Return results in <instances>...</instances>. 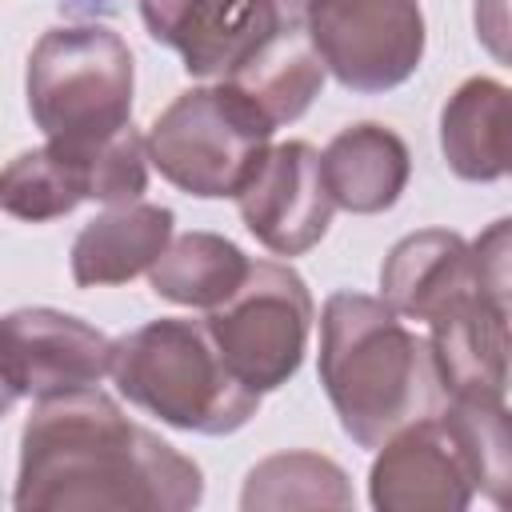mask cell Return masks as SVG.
I'll return each instance as SVG.
<instances>
[{
	"label": "cell",
	"instance_id": "obj_21",
	"mask_svg": "<svg viewBox=\"0 0 512 512\" xmlns=\"http://www.w3.org/2000/svg\"><path fill=\"white\" fill-rule=\"evenodd\" d=\"M76 152L80 172H84V192L88 200L112 208V204H132L148 188V144L144 136L124 124L112 136L88 140V144H64Z\"/></svg>",
	"mask_w": 512,
	"mask_h": 512
},
{
	"label": "cell",
	"instance_id": "obj_5",
	"mask_svg": "<svg viewBox=\"0 0 512 512\" xmlns=\"http://www.w3.org/2000/svg\"><path fill=\"white\" fill-rule=\"evenodd\" d=\"M272 124L232 88H188L180 92L148 132V164L188 196L220 200L236 196L256 160L268 152Z\"/></svg>",
	"mask_w": 512,
	"mask_h": 512
},
{
	"label": "cell",
	"instance_id": "obj_3",
	"mask_svg": "<svg viewBox=\"0 0 512 512\" xmlns=\"http://www.w3.org/2000/svg\"><path fill=\"white\" fill-rule=\"evenodd\" d=\"M108 372L128 404L180 432L228 436L260 408V392L236 380L204 320L160 316L112 340Z\"/></svg>",
	"mask_w": 512,
	"mask_h": 512
},
{
	"label": "cell",
	"instance_id": "obj_9",
	"mask_svg": "<svg viewBox=\"0 0 512 512\" xmlns=\"http://www.w3.org/2000/svg\"><path fill=\"white\" fill-rule=\"evenodd\" d=\"M112 368V340L88 320L56 308L0 316V372L16 396H60L96 388Z\"/></svg>",
	"mask_w": 512,
	"mask_h": 512
},
{
	"label": "cell",
	"instance_id": "obj_24",
	"mask_svg": "<svg viewBox=\"0 0 512 512\" xmlns=\"http://www.w3.org/2000/svg\"><path fill=\"white\" fill-rule=\"evenodd\" d=\"M16 400H20V396L12 392V384H8V380H4V372H0V420L12 412V404H16Z\"/></svg>",
	"mask_w": 512,
	"mask_h": 512
},
{
	"label": "cell",
	"instance_id": "obj_11",
	"mask_svg": "<svg viewBox=\"0 0 512 512\" xmlns=\"http://www.w3.org/2000/svg\"><path fill=\"white\" fill-rule=\"evenodd\" d=\"M144 28L156 44L172 48L188 76H232L280 24L276 0H140Z\"/></svg>",
	"mask_w": 512,
	"mask_h": 512
},
{
	"label": "cell",
	"instance_id": "obj_18",
	"mask_svg": "<svg viewBox=\"0 0 512 512\" xmlns=\"http://www.w3.org/2000/svg\"><path fill=\"white\" fill-rule=\"evenodd\" d=\"M248 264L252 260L228 236L184 232L164 244V252L148 268V280L160 300H172L184 308H216L224 296L236 292Z\"/></svg>",
	"mask_w": 512,
	"mask_h": 512
},
{
	"label": "cell",
	"instance_id": "obj_20",
	"mask_svg": "<svg viewBox=\"0 0 512 512\" xmlns=\"http://www.w3.org/2000/svg\"><path fill=\"white\" fill-rule=\"evenodd\" d=\"M84 200L88 192H84L80 160L64 144L48 140L44 148H28L0 172V208L16 220L44 224L68 216Z\"/></svg>",
	"mask_w": 512,
	"mask_h": 512
},
{
	"label": "cell",
	"instance_id": "obj_12",
	"mask_svg": "<svg viewBox=\"0 0 512 512\" xmlns=\"http://www.w3.org/2000/svg\"><path fill=\"white\" fill-rule=\"evenodd\" d=\"M428 324H432L428 352H432L444 400L504 404V388H508V308L472 292Z\"/></svg>",
	"mask_w": 512,
	"mask_h": 512
},
{
	"label": "cell",
	"instance_id": "obj_15",
	"mask_svg": "<svg viewBox=\"0 0 512 512\" xmlns=\"http://www.w3.org/2000/svg\"><path fill=\"white\" fill-rule=\"evenodd\" d=\"M172 224H176L172 208H160L148 200L104 208L72 240V280L80 288L136 280L156 264V256L172 240Z\"/></svg>",
	"mask_w": 512,
	"mask_h": 512
},
{
	"label": "cell",
	"instance_id": "obj_13",
	"mask_svg": "<svg viewBox=\"0 0 512 512\" xmlns=\"http://www.w3.org/2000/svg\"><path fill=\"white\" fill-rule=\"evenodd\" d=\"M380 292L396 316L436 320L456 300L480 292L472 244L448 228H424L396 240L380 264Z\"/></svg>",
	"mask_w": 512,
	"mask_h": 512
},
{
	"label": "cell",
	"instance_id": "obj_8",
	"mask_svg": "<svg viewBox=\"0 0 512 512\" xmlns=\"http://www.w3.org/2000/svg\"><path fill=\"white\" fill-rule=\"evenodd\" d=\"M472 496L476 468L444 408L392 432L368 472V500L380 512H464Z\"/></svg>",
	"mask_w": 512,
	"mask_h": 512
},
{
	"label": "cell",
	"instance_id": "obj_7",
	"mask_svg": "<svg viewBox=\"0 0 512 512\" xmlns=\"http://www.w3.org/2000/svg\"><path fill=\"white\" fill-rule=\"evenodd\" d=\"M304 36L352 92H388L424 60L420 0H308Z\"/></svg>",
	"mask_w": 512,
	"mask_h": 512
},
{
	"label": "cell",
	"instance_id": "obj_23",
	"mask_svg": "<svg viewBox=\"0 0 512 512\" xmlns=\"http://www.w3.org/2000/svg\"><path fill=\"white\" fill-rule=\"evenodd\" d=\"M276 8H280V16H284L288 24H300V16H304L308 0H276Z\"/></svg>",
	"mask_w": 512,
	"mask_h": 512
},
{
	"label": "cell",
	"instance_id": "obj_1",
	"mask_svg": "<svg viewBox=\"0 0 512 512\" xmlns=\"http://www.w3.org/2000/svg\"><path fill=\"white\" fill-rule=\"evenodd\" d=\"M204 496L196 460L128 420L100 388L36 400L20 432V512H184Z\"/></svg>",
	"mask_w": 512,
	"mask_h": 512
},
{
	"label": "cell",
	"instance_id": "obj_17",
	"mask_svg": "<svg viewBox=\"0 0 512 512\" xmlns=\"http://www.w3.org/2000/svg\"><path fill=\"white\" fill-rule=\"evenodd\" d=\"M272 128L300 120L324 88V64L300 24H280L232 76H224Z\"/></svg>",
	"mask_w": 512,
	"mask_h": 512
},
{
	"label": "cell",
	"instance_id": "obj_19",
	"mask_svg": "<svg viewBox=\"0 0 512 512\" xmlns=\"http://www.w3.org/2000/svg\"><path fill=\"white\" fill-rule=\"evenodd\" d=\"M240 508H352V484L348 472L320 452H276L244 476Z\"/></svg>",
	"mask_w": 512,
	"mask_h": 512
},
{
	"label": "cell",
	"instance_id": "obj_25",
	"mask_svg": "<svg viewBox=\"0 0 512 512\" xmlns=\"http://www.w3.org/2000/svg\"><path fill=\"white\" fill-rule=\"evenodd\" d=\"M60 4H72V8H92V4H104V0H60Z\"/></svg>",
	"mask_w": 512,
	"mask_h": 512
},
{
	"label": "cell",
	"instance_id": "obj_22",
	"mask_svg": "<svg viewBox=\"0 0 512 512\" xmlns=\"http://www.w3.org/2000/svg\"><path fill=\"white\" fill-rule=\"evenodd\" d=\"M444 416L460 432L472 468H476V492H484L492 504H508L512 488V428L504 404H464L444 400Z\"/></svg>",
	"mask_w": 512,
	"mask_h": 512
},
{
	"label": "cell",
	"instance_id": "obj_6",
	"mask_svg": "<svg viewBox=\"0 0 512 512\" xmlns=\"http://www.w3.org/2000/svg\"><path fill=\"white\" fill-rule=\"evenodd\" d=\"M312 316L316 304L304 276L288 264L256 260L236 292L208 308L204 324L244 388L276 392L304 364Z\"/></svg>",
	"mask_w": 512,
	"mask_h": 512
},
{
	"label": "cell",
	"instance_id": "obj_4",
	"mask_svg": "<svg viewBox=\"0 0 512 512\" xmlns=\"http://www.w3.org/2000/svg\"><path fill=\"white\" fill-rule=\"evenodd\" d=\"M136 64L108 24L48 28L24 72L28 112L52 144H88L132 124Z\"/></svg>",
	"mask_w": 512,
	"mask_h": 512
},
{
	"label": "cell",
	"instance_id": "obj_16",
	"mask_svg": "<svg viewBox=\"0 0 512 512\" xmlns=\"http://www.w3.org/2000/svg\"><path fill=\"white\" fill-rule=\"evenodd\" d=\"M512 92L492 76L464 80L440 112V152L460 180L492 184L512 164Z\"/></svg>",
	"mask_w": 512,
	"mask_h": 512
},
{
	"label": "cell",
	"instance_id": "obj_2",
	"mask_svg": "<svg viewBox=\"0 0 512 512\" xmlns=\"http://www.w3.org/2000/svg\"><path fill=\"white\" fill-rule=\"evenodd\" d=\"M320 384L360 448H380L404 424L444 408L428 340L364 292H332L320 312Z\"/></svg>",
	"mask_w": 512,
	"mask_h": 512
},
{
	"label": "cell",
	"instance_id": "obj_14",
	"mask_svg": "<svg viewBox=\"0 0 512 512\" xmlns=\"http://www.w3.org/2000/svg\"><path fill=\"white\" fill-rule=\"evenodd\" d=\"M320 172L336 208L352 216L388 212L412 176V156L400 132L376 120L340 128L320 152Z\"/></svg>",
	"mask_w": 512,
	"mask_h": 512
},
{
	"label": "cell",
	"instance_id": "obj_10",
	"mask_svg": "<svg viewBox=\"0 0 512 512\" xmlns=\"http://www.w3.org/2000/svg\"><path fill=\"white\" fill-rule=\"evenodd\" d=\"M244 228L276 256H300L316 248L332 224V196L320 172V152L304 140L268 148L248 180L236 188Z\"/></svg>",
	"mask_w": 512,
	"mask_h": 512
}]
</instances>
